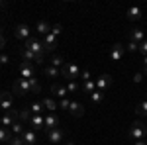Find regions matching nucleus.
Wrapping results in <instances>:
<instances>
[{
    "label": "nucleus",
    "instance_id": "f257e3e1",
    "mask_svg": "<svg viewBox=\"0 0 147 145\" xmlns=\"http://www.w3.org/2000/svg\"><path fill=\"white\" fill-rule=\"evenodd\" d=\"M80 71L79 65L77 63H65L63 67H61V77L63 78H69V80H77V78H80Z\"/></svg>",
    "mask_w": 147,
    "mask_h": 145
},
{
    "label": "nucleus",
    "instance_id": "f03ea898",
    "mask_svg": "<svg viewBox=\"0 0 147 145\" xmlns=\"http://www.w3.org/2000/svg\"><path fill=\"white\" fill-rule=\"evenodd\" d=\"M145 135H147V127L143 125V122L136 120L131 123V127H129V137L134 141H139V139H145Z\"/></svg>",
    "mask_w": 147,
    "mask_h": 145
},
{
    "label": "nucleus",
    "instance_id": "7ed1b4c3",
    "mask_svg": "<svg viewBox=\"0 0 147 145\" xmlns=\"http://www.w3.org/2000/svg\"><path fill=\"white\" fill-rule=\"evenodd\" d=\"M26 49H30L34 55L37 57H45V47H43V41H37V39H28L26 41Z\"/></svg>",
    "mask_w": 147,
    "mask_h": 145
},
{
    "label": "nucleus",
    "instance_id": "20e7f679",
    "mask_svg": "<svg viewBox=\"0 0 147 145\" xmlns=\"http://www.w3.org/2000/svg\"><path fill=\"white\" fill-rule=\"evenodd\" d=\"M30 92H32L30 80L20 78V80H16V82H14V94H16V96H26V94H30Z\"/></svg>",
    "mask_w": 147,
    "mask_h": 145
},
{
    "label": "nucleus",
    "instance_id": "39448f33",
    "mask_svg": "<svg viewBox=\"0 0 147 145\" xmlns=\"http://www.w3.org/2000/svg\"><path fill=\"white\" fill-rule=\"evenodd\" d=\"M47 137H49V141L53 145H59L61 141H65V137H67V132L63 129V127H55V129H51L49 134H47Z\"/></svg>",
    "mask_w": 147,
    "mask_h": 145
},
{
    "label": "nucleus",
    "instance_id": "423d86ee",
    "mask_svg": "<svg viewBox=\"0 0 147 145\" xmlns=\"http://www.w3.org/2000/svg\"><path fill=\"white\" fill-rule=\"evenodd\" d=\"M0 110H4V112H12L14 110V94L4 92V94L0 96Z\"/></svg>",
    "mask_w": 147,
    "mask_h": 145
},
{
    "label": "nucleus",
    "instance_id": "0eeeda50",
    "mask_svg": "<svg viewBox=\"0 0 147 145\" xmlns=\"http://www.w3.org/2000/svg\"><path fill=\"white\" fill-rule=\"evenodd\" d=\"M30 127H32V129H43V127H45V116H43V114H34V116H32V118H30Z\"/></svg>",
    "mask_w": 147,
    "mask_h": 145
},
{
    "label": "nucleus",
    "instance_id": "6e6552de",
    "mask_svg": "<svg viewBox=\"0 0 147 145\" xmlns=\"http://www.w3.org/2000/svg\"><path fill=\"white\" fill-rule=\"evenodd\" d=\"M55 127H59V118H57L55 114H45V127H43V132L49 134Z\"/></svg>",
    "mask_w": 147,
    "mask_h": 145
},
{
    "label": "nucleus",
    "instance_id": "1a4fd4ad",
    "mask_svg": "<svg viewBox=\"0 0 147 145\" xmlns=\"http://www.w3.org/2000/svg\"><path fill=\"white\" fill-rule=\"evenodd\" d=\"M51 94L63 100V98H67L69 92H67V86H65V84H61V82H53V84H51Z\"/></svg>",
    "mask_w": 147,
    "mask_h": 145
},
{
    "label": "nucleus",
    "instance_id": "9d476101",
    "mask_svg": "<svg viewBox=\"0 0 147 145\" xmlns=\"http://www.w3.org/2000/svg\"><path fill=\"white\" fill-rule=\"evenodd\" d=\"M14 35L18 37V39H30V35H32V32H30V28L26 26V24H20V26H16V30H14Z\"/></svg>",
    "mask_w": 147,
    "mask_h": 145
},
{
    "label": "nucleus",
    "instance_id": "9b49d317",
    "mask_svg": "<svg viewBox=\"0 0 147 145\" xmlns=\"http://www.w3.org/2000/svg\"><path fill=\"white\" fill-rule=\"evenodd\" d=\"M124 53H125V47L122 43H116V45H112V49H110V59H112V61H120V59L124 57Z\"/></svg>",
    "mask_w": 147,
    "mask_h": 145
},
{
    "label": "nucleus",
    "instance_id": "f8f14e48",
    "mask_svg": "<svg viewBox=\"0 0 147 145\" xmlns=\"http://www.w3.org/2000/svg\"><path fill=\"white\" fill-rule=\"evenodd\" d=\"M112 86V77L110 75H102V77H98V80H96V88L100 90H106V88H110Z\"/></svg>",
    "mask_w": 147,
    "mask_h": 145
},
{
    "label": "nucleus",
    "instance_id": "ddd939ff",
    "mask_svg": "<svg viewBox=\"0 0 147 145\" xmlns=\"http://www.w3.org/2000/svg\"><path fill=\"white\" fill-rule=\"evenodd\" d=\"M43 47H45V53L47 51H53L57 47V35L55 34H47L43 37Z\"/></svg>",
    "mask_w": 147,
    "mask_h": 145
},
{
    "label": "nucleus",
    "instance_id": "4468645a",
    "mask_svg": "<svg viewBox=\"0 0 147 145\" xmlns=\"http://www.w3.org/2000/svg\"><path fill=\"white\" fill-rule=\"evenodd\" d=\"M22 139L26 145H37V134H35L34 129H26L22 134Z\"/></svg>",
    "mask_w": 147,
    "mask_h": 145
},
{
    "label": "nucleus",
    "instance_id": "2eb2a0df",
    "mask_svg": "<svg viewBox=\"0 0 147 145\" xmlns=\"http://www.w3.org/2000/svg\"><path fill=\"white\" fill-rule=\"evenodd\" d=\"M69 112L75 116V118H80V116H84V106L80 104V102H75L71 100V106H69Z\"/></svg>",
    "mask_w": 147,
    "mask_h": 145
},
{
    "label": "nucleus",
    "instance_id": "dca6fc26",
    "mask_svg": "<svg viewBox=\"0 0 147 145\" xmlns=\"http://www.w3.org/2000/svg\"><path fill=\"white\" fill-rule=\"evenodd\" d=\"M20 75H22V78H26V80H30V78H34V67L30 65V63H22L20 65Z\"/></svg>",
    "mask_w": 147,
    "mask_h": 145
},
{
    "label": "nucleus",
    "instance_id": "f3484780",
    "mask_svg": "<svg viewBox=\"0 0 147 145\" xmlns=\"http://www.w3.org/2000/svg\"><path fill=\"white\" fill-rule=\"evenodd\" d=\"M129 41H136L137 45L143 43V41H145V34H143V30H139V28L131 30V32H129Z\"/></svg>",
    "mask_w": 147,
    "mask_h": 145
},
{
    "label": "nucleus",
    "instance_id": "a211bd4d",
    "mask_svg": "<svg viewBox=\"0 0 147 145\" xmlns=\"http://www.w3.org/2000/svg\"><path fill=\"white\" fill-rule=\"evenodd\" d=\"M127 20H131V22H136V20H139L141 16H143V10L141 8H137V6H131V8H127Z\"/></svg>",
    "mask_w": 147,
    "mask_h": 145
},
{
    "label": "nucleus",
    "instance_id": "6ab92c4d",
    "mask_svg": "<svg viewBox=\"0 0 147 145\" xmlns=\"http://www.w3.org/2000/svg\"><path fill=\"white\" fill-rule=\"evenodd\" d=\"M20 55H22V61H24V63H30V65H34L35 61H37V55H34V53H32L30 49H26V47L20 51Z\"/></svg>",
    "mask_w": 147,
    "mask_h": 145
},
{
    "label": "nucleus",
    "instance_id": "aec40b11",
    "mask_svg": "<svg viewBox=\"0 0 147 145\" xmlns=\"http://www.w3.org/2000/svg\"><path fill=\"white\" fill-rule=\"evenodd\" d=\"M51 24L49 22H37V26H35V32L39 35H47V34H51Z\"/></svg>",
    "mask_w": 147,
    "mask_h": 145
},
{
    "label": "nucleus",
    "instance_id": "412c9836",
    "mask_svg": "<svg viewBox=\"0 0 147 145\" xmlns=\"http://www.w3.org/2000/svg\"><path fill=\"white\" fill-rule=\"evenodd\" d=\"M12 137H14L12 129H8V127H0V143H10Z\"/></svg>",
    "mask_w": 147,
    "mask_h": 145
},
{
    "label": "nucleus",
    "instance_id": "4be33fe9",
    "mask_svg": "<svg viewBox=\"0 0 147 145\" xmlns=\"http://www.w3.org/2000/svg\"><path fill=\"white\" fill-rule=\"evenodd\" d=\"M32 116H34V114H32V110H30V108H22V110H18V120H20V122H26V123H28Z\"/></svg>",
    "mask_w": 147,
    "mask_h": 145
},
{
    "label": "nucleus",
    "instance_id": "5701e85b",
    "mask_svg": "<svg viewBox=\"0 0 147 145\" xmlns=\"http://www.w3.org/2000/svg\"><path fill=\"white\" fill-rule=\"evenodd\" d=\"M45 77H49V78H57V77H61V69L53 67V65H47V67H45Z\"/></svg>",
    "mask_w": 147,
    "mask_h": 145
},
{
    "label": "nucleus",
    "instance_id": "b1692460",
    "mask_svg": "<svg viewBox=\"0 0 147 145\" xmlns=\"http://www.w3.org/2000/svg\"><path fill=\"white\" fill-rule=\"evenodd\" d=\"M41 102H43V106H45V110L49 112V114H53V112L57 110V102L53 100V98H43Z\"/></svg>",
    "mask_w": 147,
    "mask_h": 145
},
{
    "label": "nucleus",
    "instance_id": "393cba45",
    "mask_svg": "<svg viewBox=\"0 0 147 145\" xmlns=\"http://www.w3.org/2000/svg\"><path fill=\"white\" fill-rule=\"evenodd\" d=\"M80 88H82V92H84V94H92L94 90H98V88H96V82H94V80L82 82V86H80Z\"/></svg>",
    "mask_w": 147,
    "mask_h": 145
},
{
    "label": "nucleus",
    "instance_id": "a878e982",
    "mask_svg": "<svg viewBox=\"0 0 147 145\" xmlns=\"http://www.w3.org/2000/svg\"><path fill=\"white\" fill-rule=\"evenodd\" d=\"M30 110H32V114H43V110H45V106H43V102H32L30 104Z\"/></svg>",
    "mask_w": 147,
    "mask_h": 145
},
{
    "label": "nucleus",
    "instance_id": "bb28decb",
    "mask_svg": "<svg viewBox=\"0 0 147 145\" xmlns=\"http://www.w3.org/2000/svg\"><path fill=\"white\" fill-rule=\"evenodd\" d=\"M22 123H24V122H20V120H16V122L12 123V127H10V129H12V134H14V135H22L24 132H26Z\"/></svg>",
    "mask_w": 147,
    "mask_h": 145
},
{
    "label": "nucleus",
    "instance_id": "cd10ccee",
    "mask_svg": "<svg viewBox=\"0 0 147 145\" xmlns=\"http://www.w3.org/2000/svg\"><path fill=\"white\" fill-rule=\"evenodd\" d=\"M65 86H67V92H69V94H75V92H79V90H80V84L77 82V80H69Z\"/></svg>",
    "mask_w": 147,
    "mask_h": 145
},
{
    "label": "nucleus",
    "instance_id": "c85d7f7f",
    "mask_svg": "<svg viewBox=\"0 0 147 145\" xmlns=\"http://www.w3.org/2000/svg\"><path fill=\"white\" fill-rule=\"evenodd\" d=\"M51 65L57 69H61L63 65H65V61H63V57L61 55H57V53H53V57H51Z\"/></svg>",
    "mask_w": 147,
    "mask_h": 145
},
{
    "label": "nucleus",
    "instance_id": "c756f323",
    "mask_svg": "<svg viewBox=\"0 0 147 145\" xmlns=\"http://www.w3.org/2000/svg\"><path fill=\"white\" fill-rule=\"evenodd\" d=\"M137 116H141V118H147V100L139 102V106H137Z\"/></svg>",
    "mask_w": 147,
    "mask_h": 145
},
{
    "label": "nucleus",
    "instance_id": "7c9ffc66",
    "mask_svg": "<svg viewBox=\"0 0 147 145\" xmlns=\"http://www.w3.org/2000/svg\"><path fill=\"white\" fill-rule=\"evenodd\" d=\"M30 86H32V92H34V94H39V92H41V84H39V82H37V78H30Z\"/></svg>",
    "mask_w": 147,
    "mask_h": 145
},
{
    "label": "nucleus",
    "instance_id": "2f4dec72",
    "mask_svg": "<svg viewBox=\"0 0 147 145\" xmlns=\"http://www.w3.org/2000/svg\"><path fill=\"white\" fill-rule=\"evenodd\" d=\"M90 100L94 102V104H98V102H102V100H104V94H102L100 90H94V92L90 94Z\"/></svg>",
    "mask_w": 147,
    "mask_h": 145
},
{
    "label": "nucleus",
    "instance_id": "473e14b6",
    "mask_svg": "<svg viewBox=\"0 0 147 145\" xmlns=\"http://www.w3.org/2000/svg\"><path fill=\"white\" fill-rule=\"evenodd\" d=\"M8 145H26V143H24L22 135H14V137L10 139V143H8Z\"/></svg>",
    "mask_w": 147,
    "mask_h": 145
},
{
    "label": "nucleus",
    "instance_id": "72a5a7b5",
    "mask_svg": "<svg viewBox=\"0 0 147 145\" xmlns=\"http://www.w3.org/2000/svg\"><path fill=\"white\" fill-rule=\"evenodd\" d=\"M125 49H127L129 53H136V51H139V45H137L136 41H129V43L125 45Z\"/></svg>",
    "mask_w": 147,
    "mask_h": 145
},
{
    "label": "nucleus",
    "instance_id": "f704fd0d",
    "mask_svg": "<svg viewBox=\"0 0 147 145\" xmlns=\"http://www.w3.org/2000/svg\"><path fill=\"white\" fill-rule=\"evenodd\" d=\"M80 78H82V82L92 80V78H90V71H82V73H80Z\"/></svg>",
    "mask_w": 147,
    "mask_h": 145
},
{
    "label": "nucleus",
    "instance_id": "c9c22d12",
    "mask_svg": "<svg viewBox=\"0 0 147 145\" xmlns=\"http://www.w3.org/2000/svg\"><path fill=\"white\" fill-rule=\"evenodd\" d=\"M139 53L143 57H147V39L143 41V43H139Z\"/></svg>",
    "mask_w": 147,
    "mask_h": 145
},
{
    "label": "nucleus",
    "instance_id": "e433bc0d",
    "mask_svg": "<svg viewBox=\"0 0 147 145\" xmlns=\"http://www.w3.org/2000/svg\"><path fill=\"white\" fill-rule=\"evenodd\" d=\"M59 106H61L63 110H69V106H71V100H69V98H63V100L59 102Z\"/></svg>",
    "mask_w": 147,
    "mask_h": 145
},
{
    "label": "nucleus",
    "instance_id": "4c0bfd02",
    "mask_svg": "<svg viewBox=\"0 0 147 145\" xmlns=\"http://www.w3.org/2000/svg\"><path fill=\"white\" fill-rule=\"evenodd\" d=\"M8 61H10V59H8L6 53H0V65H8Z\"/></svg>",
    "mask_w": 147,
    "mask_h": 145
},
{
    "label": "nucleus",
    "instance_id": "58836bf2",
    "mask_svg": "<svg viewBox=\"0 0 147 145\" xmlns=\"http://www.w3.org/2000/svg\"><path fill=\"white\" fill-rule=\"evenodd\" d=\"M51 34H55V35H59V34H61V26H59V24H55V26L51 28Z\"/></svg>",
    "mask_w": 147,
    "mask_h": 145
},
{
    "label": "nucleus",
    "instance_id": "ea45409f",
    "mask_svg": "<svg viewBox=\"0 0 147 145\" xmlns=\"http://www.w3.org/2000/svg\"><path fill=\"white\" fill-rule=\"evenodd\" d=\"M141 80H143V73H137L136 77H134V82H136V84H139Z\"/></svg>",
    "mask_w": 147,
    "mask_h": 145
},
{
    "label": "nucleus",
    "instance_id": "a19ab883",
    "mask_svg": "<svg viewBox=\"0 0 147 145\" xmlns=\"http://www.w3.org/2000/svg\"><path fill=\"white\" fill-rule=\"evenodd\" d=\"M4 47H6V39H4V35L0 34V51H2Z\"/></svg>",
    "mask_w": 147,
    "mask_h": 145
},
{
    "label": "nucleus",
    "instance_id": "79ce46f5",
    "mask_svg": "<svg viewBox=\"0 0 147 145\" xmlns=\"http://www.w3.org/2000/svg\"><path fill=\"white\" fill-rule=\"evenodd\" d=\"M134 145H147V141H145V139H139V141H136Z\"/></svg>",
    "mask_w": 147,
    "mask_h": 145
},
{
    "label": "nucleus",
    "instance_id": "37998d69",
    "mask_svg": "<svg viewBox=\"0 0 147 145\" xmlns=\"http://www.w3.org/2000/svg\"><path fill=\"white\" fill-rule=\"evenodd\" d=\"M63 145H75V141H65Z\"/></svg>",
    "mask_w": 147,
    "mask_h": 145
},
{
    "label": "nucleus",
    "instance_id": "c03bdc74",
    "mask_svg": "<svg viewBox=\"0 0 147 145\" xmlns=\"http://www.w3.org/2000/svg\"><path fill=\"white\" fill-rule=\"evenodd\" d=\"M143 73H145V75H147V65H143Z\"/></svg>",
    "mask_w": 147,
    "mask_h": 145
},
{
    "label": "nucleus",
    "instance_id": "a18cd8bd",
    "mask_svg": "<svg viewBox=\"0 0 147 145\" xmlns=\"http://www.w3.org/2000/svg\"><path fill=\"white\" fill-rule=\"evenodd\" d=\"M0 127H2V116H0Z\"/></svg>",
    "mask_w": 147,
    "mask_h": 145
},
{
    "label": "nucleus",
    "instance_id": "49530a36",
    "mask_svg": "<svg viewBox=\"0 0 147 145\" xmlns=\"http://www.w3.org/2000/svg\"><path fill=\"white\" fill-rule=\"evenodd\" d=\"M143 63H145V65H147V57H145V59H143Z\"/></svg>",
    "mask_w": 147,
    "mask_h": 145
},
{
    "label": "nucleus",
    "instance_id": "de8ad7c7",
    "mask_svg": "<svg viewBox=\"0 0 147 145\" xmlns=\"http://www.w3.org/2000/svg\"><path fill=\"white\" fill-rule=\"evenodd\" d=\"M2 94H4V92H2V90H0V96H2Z\"/></svg>",
    "mask_w": 147,
    "mask_h": 145
},
{
    "label": "nucleus",
    "instance_id": "09e8293b",
    "mask_svg": "<svg viewBox=\"0 0 147 145\" xmlns=\"http://www.w3.org/2000/svg\"><path fill=\"white\" fill-rule=\"evenodd\" d=\"M0 34H2V30H0Z\"/></svg>",
    "mask_w": 147,
    "mask_h": 145
}]
</instances>
